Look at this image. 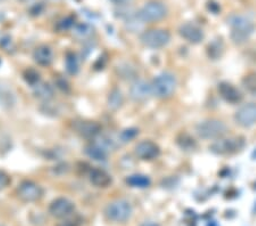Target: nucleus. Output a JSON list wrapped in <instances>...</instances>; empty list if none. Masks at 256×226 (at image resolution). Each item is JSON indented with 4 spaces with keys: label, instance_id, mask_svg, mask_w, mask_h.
<instances>
[{
    "label": "nucleus",
    "instance_id": "obj_1",
    "mask_svg": "<svg viewBox=\"0 0 256 226\" xmlns=\"http://www.w3.org/2000/svg\"><path fill=\"white\" fill-rule=\"evenodd\" d=\"M228 24L231 28V39L234 44L242 45L252 37L255 31V23L250 18L240 14H234L228 18Z\"/></svg>",
    "mask_w": 256,
    "mask_h": 226
},
{
    "label": "nucleus",
    "instance_id": "obj_2",
    "mask_svg": "<svg viewBox=\"0 0 256 226\" xmlns=\"http://www.w3.org/2000/svg\"><path fill=\"white\" fill-rule=\"evenodd\" d=\"M178 80L174 75L171 72H163L155 78L152 81V95L160 98H168L176 93Z\"/></svg>",
    "mask_w": 256,
    "mask_h": 226
},
{
    "label": "nucleus",
    "instance_id": "obj_3",
    "mask_svg": "<svg viewBox=\"0 0 256 226\" xmlns=\"http://www.w3.org/2000/svg\"><path fill=\"white\" fill-rule=\"evenodd\" d=\"M226 131H228V127L218 119L204 120L198 123L196 127L197 135L203 139H218L224 137Z\"/></svg>",
    "mask_w": 256,
    "mask_h": 226
},
{
    "label": "nucleus",
    "instance_id": "obj_4",
    "mask_svg": "<svg viewBox=\"0 0 256 226\" xmlns=\"http://www.w3.org/2000/svg\"><path fill=\"white\" fill-rule=\"evenodd\" d=\"M168 15V7L160 0H150L146 3L144 7L138 12L139 19L142 22L154 23L163 20Z\"/></svg>",
    "mask_w": 256,
    "mask_h": 226
},
{
    "label": "nucleus",
    "instance_id": "obj_5",
    "mask_svg": "<svg viewBox=\"0 0 256 226\" xmlns=\"http://www.w3.org/2000/svg\"><path fill=\"white\" fill-rule=\"evenodd\" d=\"M132 205L126 200H115L107 205L105 215L107 219L115 223H124L132 216Z\"/></svg>",
    "mask_w": 256,
    "mask_h": 226
},
{
    "label": "nucleus",
    "instance_id": "obj_6",
    "mask_svg": "<svg viewBox=\"0 0 256 226\" xmlns=\"http://www.w3.org/2000/svg\"><path fill=\"white\" fill-rule=\"evenodd\" d=\"M245 146V139L242 137H229L218 138L210 145V151L216 154L226 155L237 153Z\"/></svg>",
    "mask_w": 256,
    "mask_h": 226
},
{
    "label": "nucleus",
    "instance_id": "obj_7",
    "mask_svg": "<svg viewBox=\"0 0 256 226\" xmlns=\"http://www.w3.org/2000/svg\"><path fill=\"white\" fill-rule=\"evenodd\" d=\"M140 40L146 47L162 48L170 43L171 34L165 29H152L140 36Z\"/></svg>",
    "mask_w": 256,
    "mask_h": 226
},
{
    "label": "nucleus",
    "instance_id": "obj_8",
    "mask_svg": "<svg viewBox=\"0 0 256 226\" xmlns=\"http://www.w3.org/2000/svg\"><path fill=\"white\" fill-rule=\"evenodd\" d=\"M44 191L40 185L32 180H24L18 188V195L23 202H36L42 198Z\"/></svg>",
    "mask_w": 256,
    "mask_h": 226
},
{
    "label": "nucleus",
    "instance_id": "obj_9",
    "mask_svg": "<svg viewBox=\"0 0 256 226\" xmlns=\"http://www.w3.org/2000/svg\"><path fill=\"white\" fill-rule=\"evenodd\" d=\"M76 210V205L71 200L66 198H58L52 201L50 207H49V212L55 218H68Z\"/></svg>",
    "mask_w": 256,
    "mask_h": 226
},
{
    "label": "nucleus",
    "instance_id": "obj_10",
    "mask_svg": "<svg viewBox=\"0 0 256 226\" xmlns=\"http://www.w3.org/2000/svg\"><path fill=\"white\" fill-rule=\"evenodd\" d=\"M234 120L244 128H250L256 125V103L242 106L234 114Z\"/></svg>",
    "mask_w": 256,
    "mask_h": 226
},
{
    "label": "nucleus",
    "instance_id": "obj_11",
    "mask_svg": "<svg viewBox=\"0 0 256 226\" xmlns=\"http://www.w3.org/2000/svg\"><path fill=\"white\" fill-rule=\"evenodd\" d=\"M152 95V84L146 80H136L130 87V96L136 102H144Z\"/></svg>",
    "mask_w": 256,
    "mask_h": 226
},
{
    "label": "nucleus",
    "instance_id": "obj_12",
    "mask_svg": "<svg viewBox=\"0 0 256 226\" xmlns=\"http://www.w3.org/2000/svg\"><path fill=\"white\" fill-rule=\"evenodd\" d=\"M136 155L142 160H154L160 157V149L158 144L152 141H144L140 142L137 146H136Z\"/></svg>",
    "mask_w": 256,
    "mask_h": 226
},
{
    "label": "nucleus",
    "instance_id": "obj_13",
    "mask_svg": "<svg viewBox=\"0 0 256 226\" xmlns=\"http://www.w3.org/2000/svg\"><path fill=\"white\" fill-rule=\"evenodd\" d=\"M179 34L189 43L200 44L204 39V31L194 23H184L179 29Z\"/></svg>",
    "mask_w": 256,
    "mask_h": 226
},
{
    "label": "nucleus",
    "instance_id": "obj_14",
    "mask_svg": "<svg viewBox=\"0 0 256 226\" xmlns=\"http://www.w3.org/2000/svg\"><path fill=\"white\" fill-rule=\"evenodd\" d=\"M218 94L224 98L226 102L230 103V104H237V103L242 102V95L236 86H234L230 82H221L218 85Z\"/></svg>",
    "mask_w": 256,
    "mask_h": 226
},
{
    "label": "nucleus",
    "instance_id": "obj_15",
    "mask_svg": "<svg viewBox=\"0 0 256 226\" xmlns=\"http://www.w3.org/2000/svg\"><path fill=\"white\" fill-rule=\"evenodd\" d=\"M76 130L78 134H80L82 137L92 139L97 137L102 131V126L96 121L84 120L79 121L76 125Z\"/></svg>",
    "mask_w": 256,
    "mask_h": 226
},
{
    "label": "nucleus",
    "instance_id": "obj_16",
    "mask_svg": "<svg viewBox=\"0 0 256 226\" xmlns=\"http://www.w3.org/2000/svg\"><path fill=\"white\" fill-rule=\"evenodd\" d=\"M16 104V96L10 85L0 82V106L4 109H12Z\"/></svg>",
    "mask_w": 256,
    "mask_h": 226
},
{
    "label": "nucleus",
    "instance_id": "obj_17",
    "mask_svg": "<svg viewBox=\"0 0 256 226\" xmlns=\"http://www.w3.org/2000/svg\"><path fill=\"white\" fill-rule=\"evenodd\" d=\"M33 59H34V61L39 65L48 67V65H50L54 61V53L50 47L46 46V45H42V46L36 48L34 53H33Z\"/></svg>",
    "mask_w": 256,
    "mask_h": 226
},
{
    "label": "nucleus",
    "instance_id": "obj_18",
    "mask_svg": "<svg viewBox=\"0 0 256 226\" xmlns=\"http://www.w3.org/2000/svg\"><path fill=\"white\" fill-rule=\"evenodd\" d=\"M90 182H92L94 186L97 187H108L110 184H112L113 179L112 176H110L108 172H106L102 169H92L90 171Z\"/></svg>",
    "mask_w": 256,
    "mask_h": 226
},
{
    "label": "nucleus",
    "instance_id": "obj_19",
    "mask_svg": "<svg viewBox=\"0 0 256 226\" xmlns=\"http://www.w3.org/2000/svg\"><path fill=\"white\" fill-rule=\"evenodd\" d=\"M34 87V95L41 101H50L54 97V89L49 84L46 82H39Z\"/></svg>",
    "mask_w": 256,
    "mask_h": 226
},
{
    "label": "nucleus",
    "instance_id": "obj_20",
    "mask_svg": "<svg viewBox=\"0 0 256 226\" xmlns=\"http://www.w3.org/2000/svg\"><path fill=\"white\" fill-rule=\"evenodd\" d=\"M86 153L96 161H105L107 159L106 149L99 144H90L86 147Z\"/></svg>",
    "mask_w": 256,
    "mask_h": 226
},
{
    "label": "nucleus",
    "instance_id": "obj_21",
    "mask_svg": "<svg viewBox=\"0 0 256 226\" xmlns=\"http://www.w3.org/2000/svg\"><path fill=\"white\" fill-rule=\"evenodd\" d=\"M126 184L131 187H136V188H146L150 187L152 184L150 178L146 175L142 174H134L131 175L126 178Z\"/></svg>",
    "mask_w": 256,
    "mask_h": 226
},
{
    "label": "nucleus",
    "instance_id": "obj_22",
    "mask_svg": "<svg viewBox=\"0 0 256 226\" xmlns=\"http://www.w3.org/2000/svg\"><path fill=\"white\" fill-rule=\"evenodd\" d=\"M123 102H124V97H123V94L121 90L114 89L110 93L108 96V108L110 110H118L121 108Z\"/></svg>",
    "mask_w": 256,
    "mask_h": 226
},
{
    "label": "nucleus",
    "instance_id": "obj_23",
    "mask_svg": "<svg viewBox=\"0 0 256 226\" xmlns=\"http://www.w3.org/2000/svg\"><path fill=\"white\" fill-rule=\"evenodd\" d=\"M0 48L6 53H13L15 51L13 38L8 34H5V32H0Z\"/></svg>",
    "mask_w": 256,
    "mask_h": 226
},
{
    "label": "nucleus",
    "instance_id": "obj_24",
    "mask_svg": "<svg viewBox=\"0 0 256 226\" xmlns=\"http://www.w3.org/2000/svg\"><path fill=\"white\" fill-rule=\"evenodd\" d=\"M66 68H68V71L71 75H76L78 71H79V59L74 53H68V56H66Z\"/></svg>",
    "mask_w": 256,
    "mask_h": 226
},
{
    "label": "nucleus",
    "instance_id": "obj_25",
    "mask_svg": "<svg viewBox=\"0 0 256 226\" xmlns=\"http://www.w3.org/2000/svg\"><path fill=\"white\" fill-rule=\"evenodd\" d=\"M242 85L244 87L246 88L247 92H250L252 94H256V73L252 72L244 77Z\"/></svg>",
    "mask_w": 256,
    "mask_h": 226
},
{
    "label": "nucleus",
    "instance_id": "obj_26",
    "mask_svg": "<svg viewBox=\"0 0 256 226\" xmlns=\"http://www.w3.org/2000/svg\"><path fill=\"white\" fill-rule=\"evenodd\" d=\"M76 34L80 38H89L90 36L94 35V28L90 24L81 23L76 27Z\"/></svg>",
    "mask_w": 256,
    "mask_h": 226
},
{
    "label": "nucleus",
    "instance_id": "obj_27",
    "mask_svg": "<svg viewBox=\"0 0 256 226\" xmlns=\"http://www.w3.org/2000/svg\"><path fill=\"white\" fill-rule=\"evenodd\" d=\"M74 24H76V21H74L72 16H66V18H63L58 21L56 28L58 29L60 31H66V30H70V29H72Z\"/></svg>",
    "mask_w": 256,
    "mask_h": 226
},
{
    "label": "nucleus",
    "instance_id": "obj_28",
    "mask_svg": "<svg viewBox=\"0 0 256 226\" xmlns=\"http://www.w3.org/2000/svg\"><path fill=\"white\" fill-rule=\"evenodd\" d=\"M24 78H26V80L32 86H36L40 82V75L33 69H28L26 71L24 72Z\"/></svg>",
    "mask_w": 256,
    "mask_h": 226
},
{
    "label": "nucleus",
    "instance_id": "obj_29",
    "mask_svg": "<svg viewBox=\"0 0 256 226\" xmlns=\"http://www.w3.org/2000/svg\"><path fill=\"white\" fill-rule=\"evenodd\" d=\"M139 134V131H138V129H136V128H129V129H126V130H123L122 131V134H121V139L123 142H130V141H132V139L134 138H136V136H137V135Z\"/></svg>",
    "mask_w": 256,
    "mask_h": 226
},
{
    "label": "nucleus",
    "instance_id": "obj_30",
    "mask_svg": "<svg viewBox=\"0 0 256 226\" xmlns=\"http://www.w3.org/2000/svg\"><path fill=\"white\" fill-rule=\"evenodd\" d=\"M10 183H12L10 176L8 175L6 171L0 170V191L5 190L6 187L10 186Z\"/></svg>",
    "mask_w": 256,
    "mask_h": 226
},
{
    "label": "nucleus",
    "instance_id": "obj_31",
    "mask_svg": "<svg viewBox=\"0 0 256 226\" xmlns=\"http://www.w3.org/2000/svg\"><path fill=\"white\" fill-rule=\"evenodd\" d=\"M210 56H212L213 59H216V56H221L222 52H224V47H222L221 44L218 43H213L212 45H210Z\"/></svg>",
    "mask_w": 256,
    "mask_h": 226
},
{
    "label": "nucleus",
    "instance_id": "obj_32",
    "mask_svg": "<svg viewBox=\"0 0 256 226\" xmlns=\"http://www.w3.org/2000/svg\"><path fill=\"white\" fill-rule=\"evenodd\" d=\"M184 142H179V144L181 145V147H182V149L192 150V149H194V146L196 145L195 141H194V138L188 137L187 135H184Z\"/></svg>",
    "mask_w": 256,
    "mask_h": 226
},
{
    "label": "nucleus",
    "instance_id": "obj_33",
    "mask_svg": "<svg viewBox=\"0 0 256 226\" xmlns=\"http://www.w3.org/2000/svg\"><path fill=\"white\" fill-rule=\"evenodd\" d=\"M110 2L114 3L115 5L126 6V5H129V4L132 2V0H110Z\"/></svg>",
    "mask_w": 256,
    "mask_h": 226
},
{
    "label": "nucleus",
    "instance_id": "obj_34",
    "mask_svg": "<svg viewBox=\"0 0 256 226\" xmlns=\"http://www.w3.org/2000/svg\"><path fill=\"white\" fill-rule=\"evenodd\" d=\"M58 226H78V224L73 220H66V221H63V223H60Z\"/></svg>",
    "mask_w": 256,
    "mask_h": 226
},
{
    "label": "nucleus",
    "instance_id": "obj_35",
    "mask_svg": "<svg viewBox=\"0 0 256 226\" xmlns=\"http://www.w3.org/2000/svg\"><path fill=\"white\" fill-rule=\"evenodd\" d=\"M4 20H5V13H4V12L0 10V23H2Z\"/></svg>",
    "mask_w": 256,
    "mask_h": 226
},
{
    "label": "nucleus",
    "instance_id": "obj_36",
    "mask_svg": "<svg viewBox=\"0 0 256 226\" xmlns=\"http://www.w3.org/2000/svg\"><path fill=\"white\" fill-rule=\"evenodd\" d=\"M142 226H160V225L156 224V223H152V221H150V223H144Z\"/></svg>",
    "mask_w": 256,
    "mask_h": 226
},
{
    "label": "nucleus",
    "instance_id": "obj_37",
    "mask_svg": "<svg viewBox=\"0 0 256 226\" xmlns=\"http://www.w3.org/2000/svg\"><path fill=\"white\" fill-rule=\"evenodd\" d=\"M20 2H28V0H20Z\"/></svg>",
    "mask_w": 256,
    "mask_h": 226
}]
</instances>
